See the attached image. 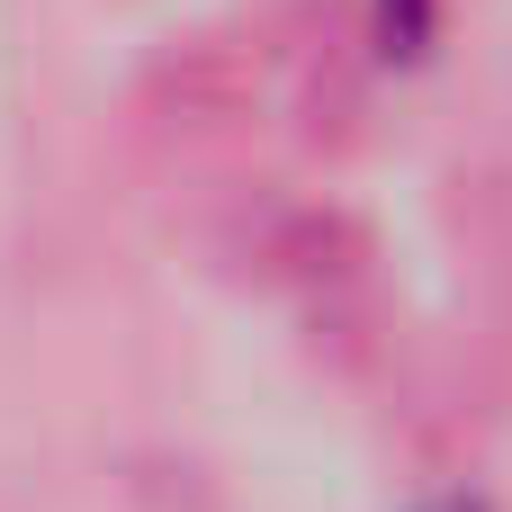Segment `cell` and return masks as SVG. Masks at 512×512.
Returning <instances> with one entry per match:
<instances>
[{
	"label": "cell",
	"mask_w": 512,
	"mask_h": 512,
	"mask_svg": "<svg viewBox=\"0 0 512 512\" xmlns=\"http://www.w3.org/2000/svg\"><path fill=\"white\" fill-rule=\"evenodd\" d=\"M369 27H378V54L387 63H414L441 36V0H369Z\"/></svg>",
	"instance_id": "1"
}]
</instances>
